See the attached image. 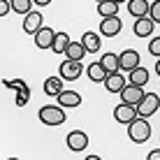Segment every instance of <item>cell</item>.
<instances>
[{"mask_svg": "<svg viewBox=\"0 0 160 160\" xmlns=\"http://www.w3.org/2000/svg\"><path fill=\"white\" fill-rule=\"evenodd\" d=\"M32 2H35V5H37V7H47V5H49V2H51V0H32Z\"/></svg>", "mask_w": 160, "mask_h": 160, "instance_id": "30", "label": "cell"}, {"mask_svg": "<svg viewBox=\"0 0 160 160\" xmlns=\"http://www.w3.org/2000/svg\"><path fill=\"white\" fill-rule=\"evenodd\" d=\"M139 114H137V107L135 104H128V102H121L116 109H114V118L118 121L121 125H128L130 121H135Z\"/></svg>", "mask_w": 160, "mask_h": 160, "instance_id": "7", "label": "cell"}, {"mask_svg": "<svg viewBox=\"0 0 160 160\" xmlns=\"http://www.w3.org/2000/svg\"><path fill=\"white\" fill-rule=\"evenodd\" d=\"M118 63H121V72H130L142 60H139V53H137L135 49H125L123 53H118Z\"/></svg>", "mask_w": 160, "mask_h": 160, "instance_id": "10", "label": "cell"}, {"mask_svg": "<svg viewBox=\"0 0 160 160\" xmlns=\"http://www.w3.org/2000/svg\"><path fill=\"white\" fill-rule=\"evenodd\" d=\"M121 28H123V23H121V19H118V14H114V16H102V21H100V35L104 37H116Z\"/></svg>", "mask_w": 160, "mask_h": 160, "instance_id": "6", "label": "cell"}, {"mask_svg": "<svg viewBox=\"0 0 160 160\" xmlns=\"http://www.w3.org/2000/svg\"><path fill=\"white\" fill-rule=\"evenodd\" d=\"M9 9H12V5H9V0H0V16H7Z\"/></svg>", "mask_w": 160, "mask_h": 160, "instance_id": "28", "label": "cell"}, {"mask_svg": "<svg viewBox=\"0 0 160 160\" xmlns=\"http://www.w3.org/2000/svg\"><path fill=\"white\" fill-rule=\"evenodd\" d=\"M114 2H118V5H123V2H128V0H114Z\"/></svg>", "mask_w": 160, "mask_h": 160, "instance_id": "32", "label": "cell"}, {"mask_svg": "<svg viewBox=\"0 0 160 160\" xmlns=\"http://www.w3.org/2000/svg\"><path fill=\"white\" fill-rule=\"evenodd\" d=\"M100 63H102V68L107 70V74H112V72H118L121 70V63H118V53H112V51H107L104 56L100 58Z\"/></svg>", "mask_w": 160, "mask_h": 160, "instance_id": "20", "label": "cell"}, {"mask_svg": "<svg viewBox=\"0 0 160 160\" xmlns=\"http://www.w3.org/2000/svg\"><path fill=\"white\" fill-rule=\"evenodd\" d=\"M56 98H58V104L65 107V109H72V107H79V104H81V95L77 91H65V88H63Z\"/></svg>", "mask_w": 160, "mask_h": 160, "instance_id": "12", "label": "cell"}, {"mask_svg": "<svg viewBox=\"0 0 160 160\" xmlns=\"http://www.w3.org/2000/svg\"><path fill=\"white\" fill-rule=\"evenodd\" d=\"M148 53L156 56V58H160V37H153V40H151V44H148Z\"/></svg>", "mask_w": 160, "mask_h": 160, "instance_id": "27", "label": "cell"}, {"mask_svg": "<svg viewBox=\"0 0 160 160\" xmlns=\"http://www.w3.org/2000/svg\"><path fill=\"white\" fill-rule=\"evenodd\" d=\"M118 95H121V102H128V104H135V107H137V104L142 102V98H144V91H142V86L125 84Z\"/></svg>", "mask_w": 160, "mask_h": 160, "instance_id": "8", "label": "cell"}, {"mask_svg": "<svg viewBox=\"0 0 160 160\" xmlns=\"http://www.w3.org/2000/svg\"><path fill=\"white\" fill-rule=\"evenodd\" d=\"M95 2H100V0H95Z\"/></svg>", "mask_w": 160, "mask_h": 160, "instance_id": "33", "label": "cell"}, {"mask_svg": "<svg viewBox=\"0 0 160 160\" xmlns=\"http://www.w3.org/2000/svg\"><path fill=\"white\" fill-rule=\"evenodd\" d=\"M153 19L148 14H144V16H137L135 19V26H132V30H135V35L137 37H148L153 32Z\"/></svg>", "mask_w": 160, "mask_h": 160, "instance_id": "11", "label": "cell"}, {"mask_svg": "<svg viewBox=\"0 0 160 160\" xmlns=\"http://www.w3.org/2000/svg\"><path fill=\"white\" fill-rule=\"evenodd\" d=\"M146 160H160V148H153V151L146 156Z\"/></svg>", "mask_w": 160, "mask_h": 160, "instance_id": "29", "label": "cell"}, {"mask_svg": "<svg viewBox=\"0 0 160 160\" xmlns=\"http://www.w3.org/2000/svg\"><path fill=\"white\" fill-rule=\"evenodd\" d=\"M128 74H130V77H128V84H135V86H144V84H148V77H151V74H148V70H146L142 63L137 65L135 70H130Z\"/></svg>", "mask_w": 160, "mask_h": 160, "instance_id": "16", "label": "cell"}, {"mask_svg": "<svg viewBox=\"0 0 160 160\" xmlns=\"http://www.w3.org/2000/svg\"><path fill=\"white\" fill-rule=\"evenodd\" d=\"M81 72H84L81 60H68V58H65L63 63H60V68H58V74L63 77V81H74V79H79Z\"/></svg>", "mask_w": 160, "mask_h": 160, "instance_id": "4", "label": "cell"}, {"mask_svg": "<svg viewBox=\"0 0 160 160\" xmlns=\"http://www.w3.org/2000/svg\"><path fill=\"white\" fill-rule=\"evenodd\" d=\"M28 100H30V86L28 84H23V86H19L16 88V107H23V104H28Z\"/></svg>", "mask_w": 160, "mask_h": 160, "instance_id": "25", "label": "cell"}, {"mask_svg": "<svg viewBox=\"0 0 160 160\" xmlns=\"http://www.w3.org/2000/svg\"><path fill=\"white\" fill-rule=\"evenodd\" d=\"M84 56H86V47L81 44V40L68 44V49H65V58L68 60H81Z\"/></svg>", "mask_w": 160, "mask_h": 160, "instance_id": "19", "label": "cell"}, {"mask_svg": "<svg viewBox=\"0 0 160 160\" xmlns=\"http://www.w3.org/2000/svg\"><path fill=\"white\" fill-rule=\"evenodd\" d=\"M81 44L86 47V51H88V53H95V51H100V47H102L100 35H98V32H91V30L81 35Z\"/></svg>", "mask_w": 160, "mask_h": 160, "instance_id": "17", "label": "cell"}, {"mask_svg": "<svg viewBox=\"0 0 160 160\" xmlns=\"http://www.w3.org/2000/svg\"><path fill=\"white\" fill-rule=\"evenodd\" d=\"M158 109H160V95L158 93H144L142 102L137 104V114H139L142 118H151Z\"/></svg>", "mask_w": 160, "mask_h": 160, "instance_id": "3", "label": "cell"}, {"mask_svg": "<svg viewBox=\"0 0 160 160\" xmlns=\"http://www.w3.org/2000/svg\"><path fill=\"white\" fill-rule=\"evenodd\" d=\"M156 74H158V77H160V58H158V60H156Z\"/></svg>", "mask_w": 160, "mask_h": 160, "instance_id": "31", "label": "cell"}, {"mask_svg": "<svg viewBox=\"0 0 160 160\" xmlns=\"http://www.w3.org/2000/svg\"><path fill=\"white\" fill-rule=\"evenodd\" d=\"M128 84L125 81V77H123V72H112V74H107V79H104V88H107L109 93H121L123 91V86Z\"/></svg>", "mask_w": 160, "mask_h": 160, "instance_id": "13", "label": "cell"}, {"mask_svg": "<svg viewBox=\"0 0 160 160\" xmlns=\"http://www.w3.org/2000/svg\"><path fill=\"white\" fill-rule=\"evenodd\" d=\"M148 0H128V12L135 16H144V14H148Z\"/></svg>", "mask_w": 160, "mask_h": 160, "instance_id": "21", "label": "cell"}, {"mask_svg": "<svg viewBox=\"0 0 160 160\" xmlns=\"http://www.w3.org/2000/svg\"><path fill=\"white\" fill-rule=\"evenodd\" d=\"M148 16L153 19V23H160V0H153L148 7Z\"/></svg>", "mask_w": 160, "mask_h": 160, "instance_id": "26", "label": "cell"}, {"mask_svg": "<svg viewBox=\"0 0 160 160\" xmlns=\"http://www.w3.org/2000/svg\"><path fill=\"white\" fill-rule=\"evenodd\" d=\"M128 137L135 144H146V142L151 139V125H148V121L142 118V116L130 121L128 123Z\"/></svg>", "mask_w": 160, "mask_h": 160, "instance_id": "1", "label": "cell"}, {"mask_svg": "<svg viewBox=\"0 0 160 160\" xmlns=\"http://www.w3.org/2000/svg\"><path fill=\"white\" fill-rule=\"evenodd\" d=\"M63 77H47V79H44V93H47V95H53L56 98L60 91H63Z\"/></svg>", "mask_w": 160, "mask_h": 160, "instance_id": "18", "label": "cell"}, {"mask_svg": "<svg viewBox=\"0 0 160 160\" xmlns=\"http://www.w3.org/2000/svg\"><path fill=\"white\" fill-rule=\"evenodd\" d=\"M98 12H100V16H114V14H118V2H114V0H100L98 2Z\"/></svg>", "mask_w": 160, "mask_h": 160, "instance_id": "23", "label": "cell"}, {"mask_svg": "<svg viewBox=\"0 0 160 160\" xmlns=\"http://www.w3.org/2000/svg\"><path fill=\"white\" fill-rule=\"evenodd\" d=\"M42 21H44L42 12H37V9H30L28 14H23V30L28 32V35H35V32L42 28Z\"/></svg>", "mask_w": 160, "mask_h": 160, "instance_id": "9", "label": "cell"}, {"mask_svg": "<svg viewBox=\"0 0 160 160\" xmlns=\"http://www.w3.org/2000/svg\"><path fill=\"white\" fill-rule=\"evenodd\" d=\"M53 35H56V30H53V28H44V26H42V28L32 35V37H35V47L37 49H51Z\"/></svg>", "mask_w": 160, "mask_h": 160, "instance_id": "14", "label": "cell"}, {"mask_svg": "<svg viewBox=\"0 0 160 160\" xmlns=\"http://www.w3.org/2000/svg\"><path fill=\"white\" fill-rule=\"evenodd\" d=\"M9 5H12V12H16V14H28L35 2H32V0H9Z\"/></svg>", "mask_w": 160, "mask_h": 160, "instance_id": "24", "label": "cell"}, {"mask_svg": "<svg viewBox=\"0 0 160 160\" xmlns=\"http://www.w3.org/2000/svg\"><path fill=\"white\" fill-rule=\"evenodd\" d=\"M37 116L44 125H60L65 121V107H60V104H47V107H42L40 112H37Z\"/></svg>", "mask_w": 160, "mask_h": 160, "instance_id": "2", "label": "cell"}, {"mask_svg": "<svg viewBox=\"0 0 160 160\" xmlns=\"http://www.w3.org/2000/svg\"><path fill=\"white\" fill-rule=\"evenodd\" d=\"M72 42L68 37V32H56L53 35V42H51V51L53 53H65V49H68V44Z\"/></svg>", "mask_w": 160, "mask_h": 160, "instance_id": "22", "label": "cell"}, {"mask_svg": "<svg viewBox=\"0 0 160 160\" xmlns=\"http://www.w3.org/2000/svg\"><path fill=\"white\" fill-rule=\"evenodd\" d=\"M86 77L91 81H95V84H104V79H107V70L102 68L100 60H98V63H88L86 65Z\"/></svg>", "mask_w": 160, "mask_h": 160, "instance_id": "15", "label": "cell"}, {"mask_svg": "<svg viewBox=\"0 0 160 160\" xmlns=\"http://www.w3.org/2000/svg\"><path fill=\"white\" fill-rule=\"evenodd\" d=\"M68 148L72 153H81V151H86V146H88V135L84 130H72V132H68Z\"/></svg>", "mask_w": 160, "mask_h": 160, "instance_id": "5", "label": "cell"}]
</instances>
